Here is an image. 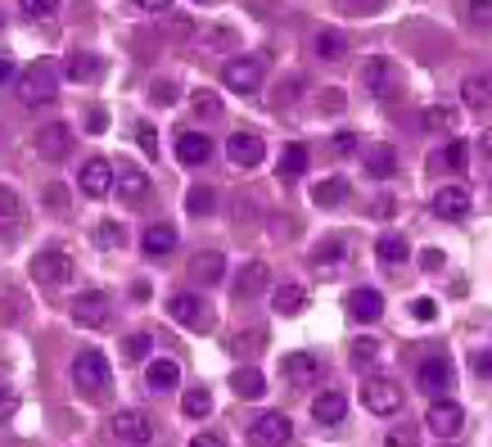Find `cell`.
<instances>
[{
  "label": "cell",
  "mask_w": 492,
  "mask_h": 447,
  "mask_svg": "<svg viewBox=\"0 0 492 447\" xmlns=\"http://www.w3.org/2000/svg\"><path fill=\"white\" fill-rule=\"evenodd\" d=\"M73 388L82 397H105L109 393V357L100 348H82L73 357Z\"/></svg>",
  "instance_id": "obj_1"
},
{
  "label": "cell",
  "mask_w": 492,
  "mask_h": 447,
  "mask_svg": "<svg viewBox=\"0 0 492 447\" xmlns=\"http://www.w3.org/2000/svg\"><path fill=\"white\" fill-rule=\"evenodd\" d=\"M109 433H114V442H127V447H145V442H154V424H150V415H145L141 406H123V411H114Z\"/></svg>",
  "instance_id": "obj_2"
},
{
  "label": "cell",
  "mask_w": 492,
  "mask_h": 447,
  "mask_svg": "<svg viewBox=\"0 0 492 447\" xmlns=\"http://www.w3.org/2000/svg\"><path fill=\"white\" fill-rule=\"evenodd\" d=\"M361 402L375 415H393V411H402V384L388 379V375H366L361 379Z\"/></svg>",
  "instance_id": "obj_3"
},
{
  "label": "cell",
  "mask_w": 492,
  "mask_h": 447,
  "mask_svg": "<svg viewBox=\"0 0 492 447\" xmlns=\"http://www.w3.org/2000/svg\"><path fill=\"white\" fill-rule=\"evenodd\" d=\"M55 96H59V82H55L50 64H37V68L23 73V82H19V100H23L28 109H46Z\"/></svg>",
  "instance_id": "obj_4"
},
{
  "label": "cell",
  "mask_w": 492,
  "mask_h": 447,
  "mask_svg": "<svg viewBox=\"0 0 492 447\" xmlns=\"http://www.w3.org/2000/svg\"><path fill=\"white\" fill-rule=\"evenodd\" d=\"M68 276H73L68 249H41V253L32 258V280H37V285L59 289V285H68Z\"/></svg>",
  "instance_id": "obj_5"
},
{
  "label": "cell",
  "mask_w": 492,
  "mask_h": 447,
  "mask_svg": "<svg viewBox=\"0 0 492 447\" xmlns=\"http://www.w3.org/2000/svg\"><path fill=\"white\" fill-rule=\"evenodd\" d=\"M262 78H267V68H262L258 55H240V59H231V64L222 68V82H226L235 96H253V91L262 87Z\"/></svg>",
  "instance_id": "obj_6"
},
{
  "label": "cell",
  "mask_w": 492,
  "mask_h": 447,
  "mask_svg": "<svg viewBox=\"0 0 492 447\" xmlns=\"http://www.w3.org/2000/svg\"><path fill=\"white\" fill-rule=\"evenodd\" d=\"M294 438V424H289V415H280V411H267V415H258L253 424H249V442L253 447H285Z\"/></svg>",
  "instance_id": "obj_7"
},
{
  "label": "cell",
  "mask_w": 492,
  "mask_h": 447,
  "mask_svg": "<svg viewBox=\"0 0 492 447\" xmlns=\"http://www.w3.org/2000/svg\"><path fill=\"white\" fill-rule=\"evenodd\" d=\"M424 424H429V433H433V438H456V433H460V424H465V406H460V402H451V397H438V402L424 411Z\"/></svg>",
  "instance_id": "obj_8"
},
{
  "label": "cell",
  "mask_w": 492,
  "mask_h": 447,
  "mask_svg": "<svg viewBox=\"0 0 492 447\" xmlns=\"http://www.w3.org/2000/svg\"><path fill=\"white\" fill-rule=\"evenodd\" d=\"M37 154H41L46 163H64V159L73 154V127H68V123H46V127L37 132Z\"/></svg>",
  "instance_id": "obj_9"
},
{
  "label": "cell",
  "mask_w": 492,
  "mask_h": 447,
  "mask_svg": "<svg viewBox=\"0 0 492 447\" xmlns=\"http://www.w3.org/2000/svg\"><path fill=\"white\" fill-rule=\"evenodd\" d=\"M114 181H118V172H114L109 159H87L82 172H77V186H82V195H91V199L114 195Z\"/></svg>",
  "instance_id": "obj_10"
},
{
  "label": "cell",
  "mask_w": 492,
  "mask_h": 447,
  "mask_svg": "<svg viewBox=\"0 0 492 447\" xmlns=\"http://www.w3.org/2000/svg\"><path fill=\"white\" fill-rule=\"evenodd\" d=\"M226 159H231L235 168L253 172V168L267 159V145H262V136H258V132H235V136L226 141Z\"/></svg>",
  "instance_id": "obj_11"
},
{
  "label": "cell",
  "mask_w": 492,
  "mask_h": 447,
  "mask_svg": "<svg viewBox=\"0 0 492 447\" xmlns=\"http://www.w3.org/2000/svg\"><path fill=\"white\" fill-rule=\"evenodd\" d=\"M267 289H271V267H267V262H258V258H253V262H244V267H240V276H235V298H240V303H249V298H262Z\"/></svg>",
  "instance_id": "obj_12"
},
{
  "label": "cell",
  "mask_w": 492,
  "mask_h": 447,
  "mask_svg": "<svg viewBox=\"0 0 492 447\" xmlns=\"http://www.w3.org/2000/svg\"><path fill=\"white\" fill-rule=\"evenodd\" d=\"M73 321L87 325V330L105 325V321H109V298H105L100 289H82V294L73 298Z\"/></svg>",
  "instance_id": "obj_13"
},
{
  "label": "cell",
  "mask_w": 492,
  "mask_h": 447,
  "mask_svg": "<svg viewBox=\"0 0 492 447\" xmlns=\"http://www.w3.org/2000/svg\"><path fill=\"white\" fill-rule=\"evenodd\" d=\"M451 379H456V370H451V361H442V357H429V361H420V370H415L420 393H433V397H442V393L451 388Z\"/></svg>",
  "instance_id": "obj_14"
},
{
  "label": "cell",
  "mask_w": 492,
  "mask_h": 447,
  "mask_svg": "<svg viewBox=\"0 0 492 447\" xmlns=\"http://www.w3.org/2000/svg\"><path fill=\"white\" fill-rule=\"evenodd\" d=\"M114 190L123 195V204H132V208H141L145 199H150V177L141 172V168H118V181H114Z\"/></svg>",
  "instance_id": "obj_15"
},
{
  "label": "cell",
  "mask_w": 492,
  "mask_h": 447,
  "mask_svg": "<svg viewBox=\"0 0 492 447\" xmlns=\"http://www.w3.org/2000/svg\"><path fill=\"white\" fill-rule=\"evenodd\" d=\"M433 213H438V217H447V222L465 217V213H469V186H460V181L442 186V190L433 195Z\"/></svg>",
  "instance_id": "obj_16"
},
{
  "label": "cell",
  "mask_w": 492,
  "mask_h": 447,
  "mask_svg": "<svg viewBox=\"0 0 492 447\" xmlns=\"http://www.w3.org/2000/svg\"><path fill=\"white\" fill-rule=\"evenodd\" d=\"M379 312H384V294H379V289L361 285V289H352V294H348V316H352V321L370 325Z\"/></svg>",
  "instance_id": "obj_17"
},
{
  "label": "cell",
  "mask_w": 492,
  "mask_h": 447,
  "mask_svg": "<svg viewBox=\"0 0 492 447\" xmlns=\"http://www.w3.org/2000/svg\"><path fill=\"white\" fill-rule=\"evenodd\" d=\"M177 159H181L186 168H199V163L213 159V141H208L204 132H181V136H177Z\"/></svg>",
  "instance_id": "obj_18"
},
{
  "label": "cell",
  "mask_w": 492,
  "mask_h": 447,
  "mask_svg": "<svg viewBox=\"0 0 492 447\" xmlns=\"http://www.w3.org/2000/svg\"><path fill=\"white\" fill-rule=\"evenodd\" d=\"M168 316L172 321H181V325H190V330H204V298H195V294H172L168 298Z\"/></svg>",
  "instance_id": "obj_19"
},
{
  "label": "cell",
  "mask_w": 492,
  "mask_h": 447,
  "mask_svg": "<svg viewBox=\"0 0 492 447\" xmlns=\"http://www.w3.org/2000/svg\"><path fill=\"white\" fill-rule=\"evenodd\" d=\"M460 100H465V109H474V114H492V78H487V73L465 78V82H460Z\"/></svg>",
  "instance_id": "obj_20"
},
{
  "label": "cell",
  "mask_w": 492,
  "mask_h": 447,
  "mask_svg": "<svg viewBox=\"0 0 492 447\" xmlns=\"http://www.w3.org/2000/svg\"><path fill=\"white\" fill-rule=\"evenodd\" d=\"M343 415H348V397H343V393L325 388V393L312 397V420H316V424H339Z\"/></svg>",
  "instance_id": "obj_21"
},
{
  "label": "cell",
  "mask_w": 492,
  "mask_h": 447,
  "mask_svg": "<svg viewBox=\"0 0 492 447\" xmlns=\"http://www.w3.org/2000/svg\"><path fill=\"white\" fill-rule=\"evenodd\" d=\"M361 168H366V177L384 181V177L397 172V150H393V145H370V150L361 154Z\"/></svg>",
  "instance_id": "obj_22"
},
{
  "label": "cell",
  "mask_w": 492,
  "mask_h": 447,
  "mask_svg": "<svg viewBox=\"0 0 492 447\" xmlns=\"http://www.w3.org/2000/svg\"><path fill=\"white\" fill-rule=\"evenodd\" d=\"M222 271H226V258H222L217 249H199V253L190 258V276H195L199 285H217Z\"/></svg>",
  "instance_id": "obj_23"
},
{
  "label": "cell",
  "mask_w": 492,
  "mask_h": 447,
  "mask_svg": "<svg viewBox=\"0 0 492 447\" xmlns=\"http://www.w3.org/2000/svg\"><path fill=\"white\" fill-rule=\"evenodd\" d=\"M145 384H150L154 393H168V388L181 384V366H177L172 357H154V361L145 366Z\"/></svg>",
  "instance_id": "obj_24"
},
{
  "label": "cell",
  "mask_w": 492,
  "mask_h": 447,
  "mask_svg": "<svg viewBox=\"0 0 492 447\" xmlns=\"http://www.w3.org/2000/svg\"><path fill=\"white\" fill-rule=\"evenodd\" d=\"M141 249H145L150 258H163V253H172V249H177V226H168V222H154V226H145V235H141Z\"/></svg>",
  "instance_id": "obj_25"
},
{
  "label": "cell",
  "mask_w": 492,
  "mask_h": 447,
  "mask_svg": "<svg viewBox=\"0 0 492 447\" xmlns=\"http://www.w3.org/2000/svg\"><path fill=\"white\" fill-rule=\"evenodd\" d=\"M231 393L253 402V397H262V393H267V375H262L258 366H240V370L231 375Z\"/></svg>",
  "instance_id": "obj_26"
},
{
  "label": "cell",
  "mask_w": 492,
  "mask_h": 447,
  "mask_svg": "<svg viewBox=\"0 0 492 447\" xmlns=\"http://www.w3.org/2000/svg\"><path fill=\"white\" fill-rule=\"evenodd\" d=\"M312 55L316 59H343L348 55V37L334 32V28H321V32H312Z\"/></svg>",
  "instance_id": "obj_27"
},
{
  "label": "cell",
  "mask_w": 492,
  "mask_h": 447,
  "mask_svg": "<svg viewBox=\"0 0 492 447\" xmlns=\"http://www.w3.org/2000/svg\"><path fill=\"white\" fill-rule=\"evenodd\" d=\"M361 78H366V87L375 91V96H397V82H393V68L384 64V59H366V68H361Z\"/></svg>",
  "instance_id": "obj_28"
},
{
  "label": "cell",
  "mask_w": 492,
  "mask_h": 447,
  "mask_svg": "<svg viewBox=\"0 0 492 447\" xmlns=\"http://www.w3.org/2000/svg\"><path fill=\"white\" fill-rule=\"evenodd\" d=\"M465 163H469V145L460 141V136H451L442 150H438V159H433V168H447V172H465Z\"/></svg>",
  "instance_id": "obj_29"
},
{
  "label": "cell",
  "mask_w": 492,
  "mask_h": 447,
  "mask_svg": "<svg viewBox=\"0 0 492 447\" xmlns=\"http://www.w3.org/2000/svg\"><path fill=\"white\" fill-rule=\"evenodd\" d=\"M271 303H276V312H280V316H298V312H303V303H307V289H303V285H294V280H285V285H276V298H271Z\"/></svg>",
  "instance_id": "obj_30"
},
{
  "label": "cell",
  "mask_w": 492,
  "mask_h": 447,
  "mask_svg": "<svg viewBox=\"0 0 492 447\" xmlns=\"http://www.w3.org/2000/svg\"><path fill=\"white\" fill-rule=\"evenodd\" d=\"M424 127L438 132V136H456V127H460V109H451V105H433V109L424 114Z\"/></svg>",
  "instance_id": "obj_31"
},
{
  "label": "cell",
  "mask_w": 492,
  "mask_h": 447,
  "mask_svg": "<svg viewBox=\"0 0 492 447\" xmlns=\"http://www.w3.org/2000/svg\"><path fill=\"white\" fill-rule=\"evenodd\" d=\"M276 172H280V181H298V177L307 172V150H303V145H285Z\"/></svg>",
  "instance_id": "obj_32"
},
{
  "label": "cell",
  "mask_w": 492,
  "mask_h": 447,
  "mask_svg": "<svg viewBox=\"0 0 492 447\" xmlns=\"http://www.w3.org/2000/svg\"><path fill=\"white\" fill-rule=\"evenodd\" d=\"M23 222V199L14 186H0V231H14Z\"/></svg>",
  "instance_id": "obj_33"
},
{
  "label": "cell",
  "mask_w": 492,
  "mask_h": 447,
  "mask_svg": "<svg viewBox=\"0 0 492 447\" xmlns=\"http://www.w3.org/2000/svg\"><path fill=\"white\" fill-rule=\"evenodd\" d=\"M100 68H105V64H100L96 55H82V50H77V55H68V64H64L68 82H96V78H100Z\"/></svg>",
  "instance_id": "obj_34"
},
{
  "label": "cell",
  "mask_w": 492,
  "mask_h": 447,
  "mask_svg": "<svg viewBox=\"0 0 492 447\" xmlns=\"http://www.w3.org/2000/svg\"><path fill=\"white\" fill-rule=\"evenodd\" d=\"M406 253H411V249H406V240H402V235H379V240H375V258H379V262H388V267L406 262Z\"/></svg>",
  "instance_id": "obj_35"
},
{
  "label": "cell",
  "mask_w": 492,
  "mask_h": 447,
  "mask_svg": "<svg viewBox=\"0 0 492 447\" xmlns=\"http://www.w3.org/2000/svg\"><path fill=\"white\" fill-rule=\"evenodd\" d=\"M343 190H348V186H343L339 177H325L321 186H312V204H316V208H334V204H343Z\"/></svg>",
  "instance_id": "obj_36"
},
{
  "label": "cell",
  "mask_w": 492,
  "mask_h": 447,
  "mask_svg": "<svg viewBox=\"0 0 492 447\" xmlns=\"http://www.w3.org/2000/svg\"><path fill=\"white\" fill-rule=\"evenodd\" d=\"M181 411H186L190 420H199V415H208V411H213V393H208L204 384H195V388H186V397H181Z\"/></svg>",
  "instance_id": "obj_37"
},
{
  "label": "cell",
  "mask_w": 492,
  "mask_h": 447,
  "mask_svg": "<svg viewBox=\"0 0 492 447\" xmlns=\"http://www.w3.org/2000/svg\"><path fill=\"white\" fill-rule=\"evenodd\" d=\"M213 204H217L213 186H190V195H186V213H190V217H204V213H213Z\"/></svg>",
  "instance_id": "obj_38"
},
{
  "label": "cell",
  "mask_w": 492,
  "mask_h": 447,
  "mask_svg": "<svg viewBox=\"0 0 492 447\" xmlns=\"http://www.w3.org/2000/svg\"><path fill=\"white\" fill-rule=\"evenodd\" d=\"M285 370H289V379H294V384L316 379V361H312L307 352H289V357H285Z\"/></svg>",
  "instance_id": "obj_39"
},
{
  "label": "cell",
  "mask_w": 492,
  "mask_h": 447,
  "mask_svg": "<svg viewBox=\"0 0 492 447\" xmlns=\"http://www.w3.org/2000/svg\"><path fill=\"white\" fill-rule=\"evenodd\" d=\"M190 109H195V118H222V96L217 91H195Z\"/></svg>",
  "instance_id": "obj_40"
},
{
  "label": "cell",
  "mask_w": 492,
  "mask_h": 447,
  "mask_svg": "<svg viewBox=\"0 0 492 447\" xmlns=\"http://www.w3.org/2000/svg\"><path fill=\"white\" fill-rule=\"evenodd\" d=\"M465 19H469V28H492V0H469Z\"/></svg>",
  "instance_id": "obj_41"
},
{
  "label": "cell",
  "mask_w": 492,
  "mask_h": 447,
  "mask_svg": "<svg viewBox=\"0 0 492 447\" xmlns=\"http://www.w3.org/2000/svg\"><path fill=\"white\" fill-rule=\"evenodd\" d=\"M14 411H19V388L10 379H0V424L14 420Z\"/></svg>",
  "instance_id": "obj_42"
},
{
  "label": "cell",
  "mask_w": 492,
  "mask_h": 447,
  "mask_svg": "<svg viewBox=\"0 0 492 447\" xmlns=\"http://www.w3.org/2000/svg\"><path fill=\"white\" fill-rule=\"evenodd\" d=\"M123 240H127V235H123L118 222H100V226H96V244H100V249H118Z\"/></svg>",
  "instance_id": "obj_43"
},
{
  "label": "cell",
  "mask_w": 492,
  "mask_h": 447,
  "mask_svg": "<svg viewBox=\"0 0 492 447\" xmlns=\"http://www.w3.org/2000/svg\"><path fill=\"white\" fill-rule=\"evenodd\" d=\"M46 208L50 213H68V186L64 181H50L46 186Z\"/></svg>",
  "instance_id": "obj_44"
},
{
  "label": "cell",
  "mask_w": 492,
  "mask_h": 447,
  "mask_svg": "<svg viewBox=\"0 0 492 447\" xmlns=\"http://www.w3.org/2000/svg\"><path fill=\"white\" fill-rule=\"evenodd\" d=\"M343 258V240H321L312 244V262H339Z\"/></svg>",
  "instance_id": "obj_45"
},
{
  "label": "cell",
  "mask_w": 492,
  "mask_h": 447,
  "mask_svg": "<svg viewBox=\"0 0 492 447\" xmlns=\"http://www.w3.org/2000/svg\"><path fill=\"white\" fill-rule=\"evenodd\" d=\"M150 343H154V339H150L145 330H136V334H127V343H123V348H127V357H136V361H141V357H150Z\"/></svg>",
  "instance_id": "obj_46"
},
{
  "label": "cell",
  "mask_w": 492,
  "mask_h": 447,
  "mask_svg": "<svg viewBox=\"0 0 492 447\" xmlns=\"http://www.w3.org/2000/svg\"><path fill=\"white\" fill-rule=\"evenodd\" d=\"M177 96H181L177 82H154V87H150V100H154V105H172Z\"/></svg>",
  "instance_id": "obj_47"
},
{
  "label": "cell",
  "mask_w": 492,
  "mask_h": 447,
  "mask_svg": "<svg viewBox=\"0 0 492 447\" xmlns=\"http://www.w3.org/2000/svg\"><path fill=\"white\" fill-rule=\"evenodd\" d=\"M375 352H379V339H370V334L352 339V361H370Z\"/></svg>",
  "instance_id": "obj_48"
},
{
  "label": "cell",
  "mask_w": 492,
  "mask_h": 447,
  "mask_svg": "<svg viewBox=\"0 0 492 447\" xmlns=\"http://www.w3.org/2000/svg\"><path fill=\"white\" fill-rule=\"evenodd\" d=\"M19 5H23L32 19H46V14H55V10H59V0H19Z\"/></svg>",
  "instance_id": "obj_49"
},
{
  "label": "cell",
  "mask_w": 492,
  "mask_h": 447,
  "mask_svg": "<svg viewBox=\"0 0 492 447\" xmlns=\"http://www.w3.org/2000/svg\"><path fill=\"white\" fill-rule=\"evenodd\" d=\"M136 136H141V150H145V154H150V159H159V136H154V127H150V123H145V127H141V132H136Z\"/></svg>",
  "instance_id": "obj_50"
},
{
  "label": "cell",
  "mask_w": 492,
  "mask_h": 447,
  "mask_svg": "<svg viewBox=\"0 0 492 447\" xmlns=\"http://www.w3.org/2000/svg\"><path fill=\"white\" fill-rule=\"evenodd\" d=\"M411 316H415V321H433V316H438L433 298H415V303H411Z\"/></svg>",
  "instance_id": "obj_51"
},
{
  "label": "cell",
  "mask_w": 492,
  "mask_h": 447,
  "mask_svg": "<svg viewBox=\"0 0 492 447\" xmlns=\"http://www.w3.org/2000/svg\"><path fill=\"white\" fill-rule=\"evenodd\" d=\"M87 132H91V136H100V132H109V114H105V109H96V114H87Z\"/></svg>",
  "instance_id": "obj_52"
},
{
  "label": "cell",
  "mask_w": 492,
  "mask_h": 447,
  "mask_svg": "<svg viewBox=\"0 0 492 447\" xmlns=\"http://www.w3.org/2000/svg\"><path fill=\"white\" fill-rule=\"evenodd\" d=\"M343 5L352 14H375V10H384V0H343Z\"/></svg>",
  "instance_id": "obj_53"
},
{
  "label": "cell",
  "mask_w": 492,
  "mask_h": 447,
  "mask_svg": "<svg viewBox=\"0 0 492 447\" xmlns=\"http://www.w3.org/2000/svg\"><path fill=\"white\" fill-rule=\"evenodd\" d=\"M298 91H303V82H298V78H289V82H285V91L276 96V105H289V100H294Z\"/></svg>",
  "instance_id": "obj_54"
},
{
  "label": "cell",
  "mask_w": 492,
  "mask_h": 447,
  "mask_svg": "<svg viewBox=\"0 0 492 447\" xmlns=\"http://www.w3.org/2000/svg\"><path fill=\"white\" fill-rule=\"evenodd\" d=\"M334 150H339V154H352V150H357V136H352V132H339V136H334Z\"/></svg>",
  "instance_id": "obj_55"
},
{
  "label": "cell",
  "mask_w": 492,
  "mask_h": 447,
  "mask_svg": "<svg viewBox=\"0 0 492 447\" xmlns=\"http://www.w3.org/2000/svg\"><path fill=\"white\" fill-rule=\"evenodd\" d=\"M141 10H150V14H168L172 10V0H136Z\"/></svg>",
  "instance_id": "obj_56"
},
{
  "label": "cell",
  "mask_w": 492,
  "mask_h": 447,
  "mask_svg": "<svg viewBox=\"0 0 492 447\" xmlns=\"http://www.w3.org/2000/svg\"><path fill=\"white\" fill-rule=\"evenodd\" d=\"M420 267L438 271V267H442V253H438V249H424V253H420Z\"/></svg>",
  "instance_id": "obj_57"
},
{
  "label": "cell",
  "mask_w": 492,
  "mask_h": 447,
  "mask_svg": "<svg viewBox=\"0 0 492 447\" xmlns=\"http://www.w3.org/2000/svg\"><path fill=\"white\" fill-rule=\"evenodd\" d=\"M388 447H411V429H393L388 433Z\"/></svg>",
  "instance_id": "obj_58"
},
{
  "label": "cell",
  "mask_w": 492,
  "mask_h": 447,
  "mask_svg": "<svg viewBox=\"0 0 492 447\" xmlns=\"http://www.w3.org/2000/svg\"><path fill=\"white\" fill-rule=\"evenodd\" d=\"M190 447H226L217 433H199V438H190Z\"/></svg>",
  "instance_id": "obj_59"
},
{
  "label": "cell",
  "mask_w": 492,
  "mask_h": 447,
  "mask_svg": "<svg viewBox=\"0 0 492 447\" xmlns=\"http://www.w3.org/2000/svg\"><path fill=\"white\" fill-rule=\"evenodd\" d=\"M10 78H14V59H10V55H0V87H5Z\"/></svg>",
  "instance_id": "obj_60"
},
{
  "label": "cell",
  "mask_w": 492,
  "mask_h": 447,
  "mask_svg": "<svg viewBox=\"0 0 492 447\" xmlns=\"http://www.w3.org/2000/svg\"><path fill=\"white\" fill-rule=\"evenodd\" d=\"M474 366H478V375H492V357L487 352H474Z\"/></svg>",
  "instance_id": "obj_61"
},
{
  "label": "cell",
  "mask_w": 492,
  "mask_h": 447,
  "mask_svg": "<svg viewBox=\"0 0 492 447\" xmlns=\"http://www.w3.org/2000/svg\"><path fill=\"white\" fill-rule=\"evenodd\" d=\"M478 150H483V154H487V163H492V127L483 132V141H478Z\"/></svg>",
  "instance_id": "obj_62"
},
{
  "label": "cell",
  "mask_w": 492,
  "mask_h": 447,
  "mask_svg": "<svg viewBox=\"0 0 492 447\" xmlns=\"http://www.w3.org/2000/svg\"><path fill=\"white\" fill-rule=\"evenodd\" d=\"M0 32H5V14H0Z\"/></svg>",
  "instance_id": "obj_63"
},
{
  "label": "cell",
  "mask_w": 492,
  "mask_h": 447,
  "mask_svg": "<svg viewBox=\"0 0 492 447\" xmlns=\"http://www.w3.org/2000/svg\"><path fill=\"white\" fill-rule=\"evenodd\" d=\"M438 447H456V442H438Z\"/></svg>",
  "instance_id": "obj_64"
}]
</instances>
